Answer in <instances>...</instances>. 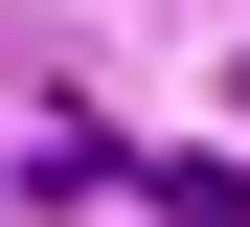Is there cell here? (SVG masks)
Wrapping results in <instances>:
<instances>
[]
</instances>
